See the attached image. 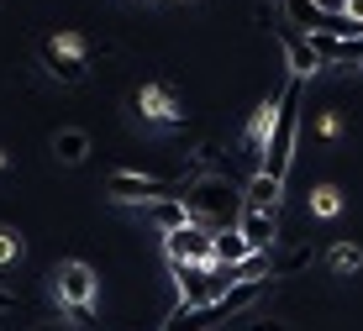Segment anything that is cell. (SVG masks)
I'll list each match as a JSON object with an SVG mask.
<instances>
[{
	"label": "cell",
	"instance_id": "cell-11",
	"mask_svg": "<svg viewBox=\"0 0 363 331\" xmlns=\"http://www.w3.org/2000/svg\"><path fill=\"white\" fill-rule=\"evenodd\" d=\"M132 211H137V221H147L158 237L179 232V226L190 221V206H184V200H147V206H132Z\"/></svg>",
	"mask_w": 363,
	"mask_h": 331
},
{
	"label": "cell",
	"instance_id": "cell-17",
	"mask_svg": "<svg viewBox=\"0 0 363 331\" xmlns=\"http://www.w3.org/2000/svg\"><path fill=\"white\" fill-rule=\"evenodd\" d=\"M21 258H27V237H21L16 226H0V274L16 269Z\"/></svg>",
	"mask_w": 363,
	"mask_h": 331
},
{
	"label": "cell",
	"instance_id": "cell-4",
	"mask_svg": "<svg viewBox=\"0 0 363 331\" xmlns=\"http://www.w3.org/2000/svg\"><path fill=\"white\" fill-rule=\"evenodd\" d=\"M48 284H53V300H58V310L69 315V321H90V305L100 295V279L90 263H79V258H69V263H58L53 274H48Z\"/></svg>",
	"mask_w": 363,
	"mask_h": 331
},
{
	"label": "cell",
	"instance_id": "cell-13",
	"mask_svg": "<svg viewBox=\"0 0 363 331\" xmlns=\"http://www.w3.org/2000/svg\"><path fill=\"white\" fill-rule=\"evenodd\" d=\"M48 147H53V158L64 163V169H79V163L90 158V132H84V126H58Z\"/></svg>",
	"mask_w": 363,
	"mask_h": 331
},
{
	"label": "cell",
	"instance_id": "cell-7",
	"mask_svg": "<svg viewBox=\"0 0 363 331\" xmlns=\"http://www.w3.org/2000/svg\"><path fill=\"white\" fill-rule=\"evenodd\" d=\"M258 21H264V27L274 32V43L284 47V63H290L295 79H306V74H316V69H321L316 53H311V37H306V32H295L290 21H274V11H269V6H258Z\"/></svg>",
	"mask_w": 363,
	"mask_h": 331
},
{
	"label": "cell",
	"instance_id": "cell-22",
	"mask_svg": "<svg viewBox=\"0 0 363 331\" xmlns=\"http://www.w3.org/2000/svg\"><path fill=\"white\" fill-rule=\"evenodd\" d=\"M0 169H6V147H0Z\"/></svg>",
	"mask_w": 363,
	"mask_h": 331
},
{
	"label": "cell",
	"instance_id": "cell-16",
	"mask_svg": "<svg viewBox=\"0 0 363 331\" xmlns=\"http://www.w3.org/2000/svg\"><path fill=\"white\" fill-rule=\"evenodd\" d=\"M327 269H332V274H342V279H347V274H358V269H363V247H358V242H337V247L327 252Z\"/></svg>",
	"mask_w": 363,
	"mask_h": 331
},
{
	"label": "cell",
	"instance_id": "cell-10",
	"mask_svg": "<svg viewBox=\"0 0 363 331\" xmlns=\"http://www.w3.org/2000/svg\"><path fill=\"white\" fill-rule=\"evenodd\" d=\"M279 16L290 21L295 32H306V37L332 27V6H321V0H279Z\"/></svg>",
	"mask_w": 363,
	"mask_h": 331
},
{
	"label": "cell",
	"instance_id": "cell-12",
	"mask_svg": "<svg viewBox=\"0 0 363 331\" xmlns=\"http://www.w3.org/2000/svg\"><path fill=\"white\" fill-rule=\"evenodd\" d=\"M274 111H279V95H269L264 106L253 111L247 132H242V152H247L253 163H264V147H269V132H274Z\"/></svg>",
	"mask_w": 363,
	"mask_h": 331
},
{
	"label": "cell",
	"instance_id": "cell-5",
	"mask_svg": "<svg viewBox=\"0 0 363 331\" xmlns=\"http://www.w3.org/2000/svg\"><path fill=\"white\" fill-rule=\"evenodd\" d=\"M132 106H137V116H143V126H153V132H179L184 121H190V111H184V100L169 90L164 79H147V84H137L132 90Z\"/></svg>",
	"mask_w": 363,
	"mask_h": 331
},
{
	"label": "cell",
	"instance_id": "cell-14",
	"mask_svg": "<svg viewBox=\"0 0 363 331\" xmlns=\"http://www.w3.org/2000/svg\"><path fill=\"white\" fill-rule=\"evenodd\" d=\"M253 258V247H247V237L227 226V232H216V247H211V269H237V263Z\"/></svg>",
	"mask_w": 363,
	"mask_h": 331
},
{
	"label": "cell",
	"instance_id": "cell-9",
	"mask_svg": "<svg viewBox=\"0 0 363 331\" xmlns=\"http://www.w3.org/2000/svg\"><path fill=\"white\" fill-rule=\"evenodd\" d=\"M237 232L247 237V247H253V252H274V242H279V215L242 206V215H237Z\"/></svg>",
	"mask_w": 363,
	"mask_h": 331
},
{
	"label": "cell",
	"instance_id": "cell-21",
	"mask_svg": "<svg viewBox=\"0 0 363 331\" xmlns=\"http://www.w3.org/2000/svg\"><path fill=\"white\" fill-rule=\"evenodd\" d=\"M337 11H342V16H353V21H363V0H342Z\"/></svg>",
	"mask_w": 363,
	"mask_h": 331
},
{
	"label": "cell",
	"instance_id": "cell-8",
	"mask_svg": "<svg viewBox=\"0 0 363 331\" xmlns=\"http://www.w3.org/2000/svg\"><path fill=\"white\" fill-rule=\"evenodd\" d=\"M211 247H216V232L200 221H184L179 232L164 237V258L169 263H211Z\"/></svg>",
	"mask_w": 363,
	"mask_h": 331
},
{
	"label": "cell",
	"instance_id": "cell-1",
	"mask_svg": "<svg viewBox=\"0 0 363 331\" xmlns=\"http://www.w3.org/2000/svg\"><path fill=\"white\" fill-rule=\"evenodd\" d=\"M300 95H306V79H295L279 90V111H274V132H269V147H264V163H258V174H269V179H290V163H295V137H300Z\"/></svg>",
	"mask_w": 363,
	"mask_h": 331
},
{
	"label": "cell",
	"instance_id": "cell-2",
	"mask_svg": "<svg viewBox=\"0 0 363 331\" xmlns=\"http://www.w3.org/2000/svg\"><path fill=\"white\" fill-rule=\"evenodd\" d=\"M184 206H190V221L211 226V232H227L242 215V189L232 179H190L184 174Z\"/></svg>",
	"mask_w": 363,
	"mask_h": 331
},
{
	"label": "cell",
	"instance_id": "cell-23",
	"mask_svg": "<svg viewBox=\"0 0 363 331\" xmlns=\"http://www.w3.org/2000/svg\"><path fill=\"white\" fill-rule=\"evenodd\" d=\"M147 6H153V0H147Z\"/></svg>",
	"mask_w": 363,
	"mask_h": 331
},
{
	"label": "cell",
	"instance_id": "cell-20",
	"mask_svg": "<svg viewBox=\"0 0 363 331\" xmlns=\"http://www.w3.org/2000/svg\"><path fill=\"white\" fill-rule=\"evenodd\" d=\"M232 331H290V326L284 321H264V315H237Z\"/></svg>",
	"mask_w": 363,
	"mask_h": 331
},
{
	"label": "cell",
	"instance_id": "cell-15",
	"mask_svg": "<svg viewBox=\"0 0 363 331\" xmlns=\"http://www.w3.org/2000/svg\"><path fill=\"white\" fill-rule=\"evenodd\" d=\"M279 200H284V184L269 179V174H253V179L242 184V206H253V211H274L279 215Z\"/></svg>",
	"mask_w": 363,
	"mask_h": 331
},
{
	"label": "cell",
	"instance_id": "cell-19",
	"mask_svg": "<svg viewBox=\"0 0 363 331\" xmlns=\"http://www.w3.org/2000/svg\"><path fill=\"white\" fill-rule=\"evenodd\" d=\"M342 211V189H332V184H321L316 195H311V215H321V221H332V215Z\"/></svg>",
	"mask_w": 363,
	"mask_h": 331
},
{
	"label": "cell",
	"instance_id": "cell-18",
	"mask_svg": "<svg viewBox=\"0 0 363 331\" xmlns=\"http://www.w3.org/2000/svg\"><path fill=\"white\" fill-rule=\"evenodd\" d=\"M311 263H316V252H311V247H290V252L269 269V279H295L300 269H311Z\"/></svg>",
	"mask_w": 363,
	"mask_h": 331
},
{
	"label": "cell",
	"instance_id": "cell-6",
	"mask_svg": "<svg viewBox=\"0 0 363 331\" xmlns=\"http://www.w3.org/2000/svg\"><path fill=\"white\" fill-rule=\"evenodd\" d=\"M106 195L116 206H147V200H184V179H158V174L116 169L106 179Z\"/></svg>",
	"mask_w": 363,
	"mask_h": 331
},
{
	"label": "cell",
	"instance_id": "cell-3",
	"mask_svg": "<svg viewBox=\"0 0 363 331\" xmlns=\"http://www.w3.org/2000/svg\"><path fill=\"white\" fill-rule=\"evenodd\" d=\"M90 53L95 47L84 43L79 32H53V37L37 43V63H43V74L58 79V84H84L90 79Z\"/></svg>",
	"mask_w": 363,
	"mask_h": 331
}]
</instances>
